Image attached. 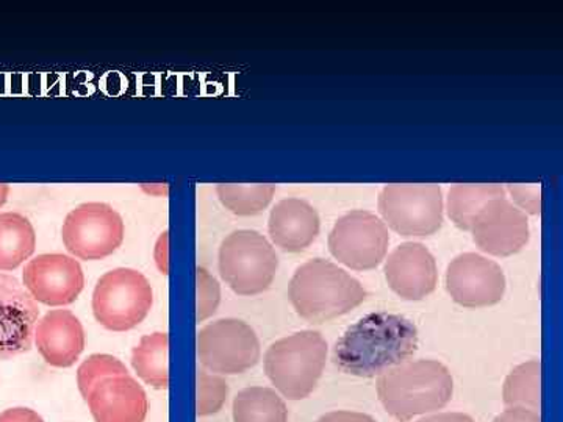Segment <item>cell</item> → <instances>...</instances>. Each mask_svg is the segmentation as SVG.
Returning a JSON list of instances; mask_svg holds the SVG:
<instances>
[{
  "mask_svg": "<svg viewBox=\"0 0 563 422\" xmlns=\"http://www.w3.org/2000/svg\"><path fill=\"white\" fill-rule=\"evenodd\" d=\"M317 422H376V420L369 414L336 410V412L322 414Z\"/></svg>",
  "mask_w": 563,
  "mask_h": 422,
  "instance_id": "cell-31",
  "label": "cell"
},
{
  "mask_svg": "<svg viewBox=\"0 0 563 422\" xmlns=\"http://www.w3.org/2000/svg\"><path fill=\"white\" fill-rule=\"evenodd\" d=\"M417 422H474V420L465 413H435Z\"/></svg>",
  "mask_w": 563,
  "mask_h": 422,
  "instance_id": "cell-33",
  "label": "cell"
},
{
  "mask_svg": "<svg viewBox=\"0 0 563 422\" xmlns=\"http://www.w3.org/2000/svg\"><path fill=\"white\" fill-rule=\"evenodd\" d=\"M446 290L459 306L481 309L501 302L506 291V277L498 263L466 252L448 266Z\"/></svg>",
  "mask_w": 563,
  "mask_h": 422,
  "instance_id": "cell-11",
  "label": "cell"
},
{
  "mask_svg": "<svg viewBox=\"0 0 563 422\" xmlns=\"http://www.w3.org/2000/svg\"><path fill=\"white\" fill-rule=\"evenodd\" d=\"M385 222L402 236H431L443 224L439 185H387L379 196Z\"/></svg>",
  "mask_w": 563,
  "mask_h": 422,
  "instance_id": "cell-9",
  "label": "cell"
},
{
  "mask_svg": "<svg viewBox=\"0 0 563 422\" xmlns=\"http://www.w3.org/2000/svg\"><path fill=\"white\" fill-rule=\"evenodd\" d=\"M220 301V284L207 269L198 268V321L202 322L213 316Z\"/></svg>",
  "mask_w": 563,
  "mask_h": 422,
  "instance_id": "cell-27",
  "label": "cell"
},
{
  "mask_svg": "<svg viewBox=\"0 0 563 422\" xmlns=\"http://www.w3.org/2000/svg\"><path fill=\"white\" fill-rule=\"evenodd\" d=\"M376 388L385 412L407 422L444 409L453 399L454 380L443 363L417 360L380 374Z\"/></svg>",
  "mask_w": 563,
  "mask_h": 422,
  "instance_id": "cell-2",
  "label": "cell"
},
{
  "mask_svg": "<svg viewBox=\"0 0 563 422\" xmlns=\"http://www.w3.org/2000/svg\"><path fill=\"white\" fill-rule=\"evenodd\" d=\"M38 302L16 277L0 273V358H13L32 349Z\"/></svg>",
  "mask_w": 563,
  "mask_h": 422,
  "instance_id": "cell-13",
  "label": "cell"
},
{
  "mask_svg": "<svg viewBox=\"0 0 563 422\" xmlns=\"http://www.w3.org/2000/svg\"><path fill=\"white\" fill-rule=\"evenodd\" d=\"M198 355L206 371L236 376L261 362V342L250 324L228 318L210 322L199 331Z\"/></svg>",
  "mask_w": 563,
  "mask_h": 422,
  "instance_id": "cell-8",
  "label": "cell"
},
{
  "mask_svg": "<svg viewBox=\"0 0 563 422\" xmlns=\"http://www.w3.org/2000/svg\"><path fill=\"white\" fill-rule=\"evenodd\" d=\"M41 357L54 368H69L85 349V331L79 318L69 310H51L38 321L35 338Z\"/></svg>",
  "mask_w": 563,
  "mask_h": 422,
  "instance_id": "cell-17",
  "label": "cell"
},
{
  "mask_svg": "<svg viewBox=\"0 0 563 422\" xmlns=\"http://www.w3.org/2000/svg\"><path fill=\"white\" fill-rule=\"evenodd\" d=\"M501 185H455L448 195V214L462 231H470L476 214L492 199L504 198Z\"/></svg>",
  "mask_w": 563,
  "mask_h": 422,
  "instance_id": "cell-22",
  "label": "cell"
},
{
  "mask_svg": "<svg viewBox=\"0 0 563 422\" xmlns=\"http://www.w3.org/2000/svg\"><path fill=\"white\" fill-rule=\"evenodd\" d=\"M509 190L512 192L515 201L520 203L526 211L532 214L540 213V187L509 185Z\"/></svg>",
  "mask_w": 563,
  "mask_h": 422,
  "instance_id": "cell-28",
  "label": "cell"
},
{
  "mask_svg": "<svg viewBox=\"0 0 563 422\" xmlns=\"http://www.w3.org/2000/svg\"><path fill=\"white\" fill-rule=\"evenodd\" d=\"M542 365L531 360L521 363L507 376L503 387V401L509 407L540 412L542 406Z\"/></svg>",
  "mask_w": 563,
  "mask_h": 422,
  "instance_id": "cell-23",
  "label": "cell"
},
{
  "mask_svg": "<svg viewBox=\"0 0 563 422\" xmlns=\"http://www.w3.org/2000/svg\"><path fill=\"white\" fill-rule=\"evenodd\" d=\"M129 373L124 363L118 360L117 357L109 354H95L81 363L79 371H77V385H79L80 395L84 399L88 392L92 390L96 384L101 382L106 377L114 376V374Z\"/></svg>",
  "mask_w": 563,
  "mask_h": 422,
  "instance_id": "cell-25",
  "label": "cell"
},
{
  "mask_svg": "<svg viewBox=\"0 0 563 422\" xmlns=\"http://www.w3.org/2000/svg\"><path fill=\"white\" fill-rule=\"evenodd\" d=\"M22 285L36 302L65 307L76 302L85 288L80 263L69 255L43 254L25 265Z\"/></svg>",
  "mask_w": 563,
  "mask_h": 422,
  "instance_id": "cell-12",
  "label": "cell"
},
{
  "mask_svg": "<svg viewBox=\"0 0 563 422\" xmlns=\"http://www.w3.org/2000/svg\"><path fill=\"white\" fill-rule=\"evenodd\" d=\"M85 401L96 422H144L150 412L146 391L129 373L106 377Z\"/></svg>",
  "mask_w": 563,
  "mask_h": 422,
  "instance_id": "cell-16",
  "label": "cell"
},
{
  "mask_svg": "<svg viewBox=\"0 0 563 422\" xmlns=\"http://www.w3.org/2000/svg\"><path fill=\"white\" fill-rule=\"evenodd\" d=\"M288 298L302 320L321 324L361 306L365 302L366 291L361 281L335 263L313 258L292 274Z\"/></svg>",
  "mask_w": 563,
  "mask_h": 422,
  "instance_id": "cell-3",
  "label": "cell"
},
{
  "mask_svg": "<svg viewBox=\"0 0 563 422\" xmlns=\"http://www.w3.org/2000/svg\"><path fill=\"white\" fill-rule=\"evenodd\" d=\"M418 347L412 321L385 312L369 313L350 325L333 347V363L350 376L379 377L409 362Z\"/></svg>",
  "mask_w": 563,
  "mask_h": 422,
  "instance_id": "cell-1",
  "label": "cell"
},
{
  "mask_svg": "<svg viewBox=\"0 0 563 422\" xmlns=\"http://www.w3.org/2000/svg\"><path fill=\"white\" fill-rule=\"evenodd\" d=\"M387 225L369 211L355 210L344 214L329 235V249L340 263L355 271L377 268L387 255Z\"/></svg>",
  "mask_w": 563,
  "mask_h": 422,
  "instance_id": "cell-10",
  "label": "cell"
},
{
  "mask_svg": "<svg viewBox=\"0 0 563 422\" xmlns=\"http://www.w3.org/2000/svg\"><path fill=\"white\" fill-rule=\"evenodd\" d=\"M36 249V232L24 214L7 211L0 214V271H14Z\"/></svg>",
  "mask_w": 563,
  "mask_h": 422,
  "instance_id": "cell-19",
  "label": "cell"
},
{
  "mask_svg": "<svg viewBox=\"0 0 563 422\" xmlns=\"http://www.w3.org/2000/svg\"><path fill=\"white\" fill-rule=\"evenodd\" d=\"M10 185L0 184V209L9 201Z\"/></svg>",
  "mask_w": 563,
  "mask_h": 422,
  "instance_id": "cell-34",
  "label": "cell"
},
{
  "mask_svg": "<svg viewBox=\"0 0 563 422\" xmlns=\"http://www.w3.org/2000/svg\"><path fill=\"white\" fill-rule=\"evenodd\" d=\"M473 240L481 251L495 257L517 254L529 242V222L523 211L504 198L492 199L474 218Z\"/></svg>",
  "mask_w": 563,
  "mask_h": 422,
  "instance_id": "cell-14",
  "label": "cell"
},
{
  "mask_svg": "<svg viewBox=\"0 0 563 422\" xmlns=\"http://www.w3.org/2000/svg\"><path fill=\"white\" fill-rule=\"evenodd\" d=\"M0 422H44L41 414L27 407H13L0 413Z\"/></svg>",
  "mask_w": 563,
  "mask_h": 422,
  "instance_id": "cell-30",
  "label": "cell"
},
{
  "mask_svg": "<svg viewBox=\"0 0 563 422\" xmlns=\"http://www.w3.org/2000/svg\"><path fill=\"white\" fill-rule=\"evenodd\" d=\"M274 185H218L217 195L222 206L239 216H254L272 203Z\"/></svg>",
  "mask_w": 563,
  "mask_h": 422,
  "instance_id": "cell-24",
  "label": "cell"
},
{
  "mask_svg": "<svg viewBox=\"0 0 563 422\" xmlns=\"http://www.w3.org/2000/svg\"><path fill=\"white\" fill-rule=\"evenodd\" d=\"M154 291L140 271L118 268L103 274L92 292V314L111 332H128L151 313Z\"/></svg>",
  "mask_w": 563,
  "mask_h": 422,
  "instance_id": "cell-6",
  "label": "cell"
},
{
  "mask_svg": "<svg viewBox=\"0 0 563 422\" xmlns=\"http://www.w3.org/2000/svg\"><path fill=\"white\" fill-rule=\"evenodd\" d=\"M268 232L273 243L282 251H306L320 233V216L309 202L302 199H284L269 214Z\"/></svg>",
  "mask_w": 563,
  "mask_h": 422,
  "instance_id": "cell-18",
  "label": "cell"
},
{
  "mask_svg": "<svg viewBox=\"0 0 563 422\" xmlns=\"http://www.w3.org/2000/svg\"><path fill=\"white\" fill-rule=\"evenodd\" d=\"M155 263H157L158 269L162 274L168 276L169 273V254H168V232L162 233L154 249Z\"/></svg>",
  "mask_w": 563,
  "mask_h": 422,
  "instance_id": "cell-32",
  "label": "cell"
},
{
  "mask_svg": "<svg viewBox=\"0 0 563 422\" xmlns=\"http://www.w3.org/2000/svg\"><path fill=\"white\" fill-rule=\"evenodd\" d=\"M132 366L143 382L168 390L169 387V335L155 332L144 335L132 351Z\"/></svg>",
  "mask_w": 563,
  "mask_h": 422,
  "instance_id": "cell-20",
  "label": "cell"
},
{
  "mask_svg": "<svg viewBox=\"0 0 563 422\" xmlns=\"http://www.w3.org/2000/svg\"><path fill=\"white\" fill-rule=\"evenodd\" d=\"M218 268L235 295L255 296L272 287L279 258L262 233L235 231L221 243Z\"/></svg>",
  "mask_w": 563,
  "mask_h": 422,
  "instance_id": "cell-5",
  "label": "cell"
},
{
  "mask_svg": "<svg viewBox=\"0 0 563 422\" xmlns=\"http://www.w3.org/2000/svg\"><path fill=\"white\" fill-rule=\"evenodd\" d=\"M493 422H542V420H540L539 412L521 409V407H509L501 414H498Z\"/></svg>",
  "mask_w": 563,
  "mask_h": 422,
  "instance_id": "cell-29",
  "label": "cell"
},
{
  "mask_svg": "<svg viewBox=\"0 0 563 422\" xmlns=\"http://www.w3.org/2000/svg\"><path fill=\"white\" fill-rule=\"evenodd\" d=\"M229 385L218 374H211L206 369L198 373V414L211 417L220 412L228 401Z\"/></svg>",
  "mask_w": 563,
  "mask_h": 422,
  "instance_id": "cell-26",
  "label": "cell"
},
{
  "mask_svg": "<svg viewBox=\"0 0 563 422\" xmlns=\"http://www.w3.org/2000/svg\"><path fill=\"white\" fill-rule=\"evenodd\" d=\"M328 360V343L320 332L302 331L277 340L266 351V377L288 401L309 398Z\"/></svg>",
  "mask_w": 563,
  "mask_h": 422,
  "instance_id": "cell-4",
  "label": "cell"
},
{
  "mask_svg": "<svg viewBox=\"0 0 563 422\" xmlns=\"http://www.w3.org/2000/svg\"><path fill=\"white\" fill-rule=\"evenodd\" d=\"M122 216L103 202H87L76 207L62 227L63 244L74 258L95 262L110 257L124 242Z\"/></svg>",
  "mask_w": 563,
  "mask_h": 422,
  "instance_id": "cell-7",
  "label": "cell"
},
{
  "mask_svg": "<svg viewBox=\"0 0 563 422\" xmlns=\"http://www.w3.org/2000/svg\"><path fill=\"white\" fill-rule=\"evenodd\" d=\"M233 422H288L284 398L268 387L244 388L233 399Z\"/></svg>",
  "mask_w": 563,
  "mask_h": 422,
  "instance_id": "cell-21",
  "label": "cell"
},
{
  "mask_svg": "<svg viewBox=\"0 0 563 422\" xmlns=\"http://www.w3.org/2000/svg\"><path fill=\"white\" fill-rule=\"evenodd\" d=\"M385 279L399 298L421 301L437 287V262L428 247L420 243H404L388 255Z\"/></svg>",
  "mask_w": 563,
  "mask_h": 422,
  "instance_id": "cell-15",
  "label": "cell"
}]
</instances>
